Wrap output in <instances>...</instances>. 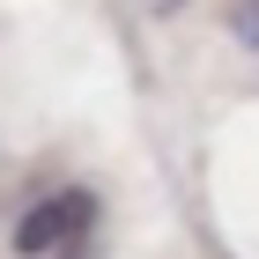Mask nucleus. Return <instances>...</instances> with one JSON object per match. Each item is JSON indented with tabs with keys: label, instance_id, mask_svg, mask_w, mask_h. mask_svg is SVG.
Wrapping results in <instances>:
<instances>
[{
	"label": "nucleus",
	"instance_id": "obj_1",
	"mask_svg": "<svg viewBox=\"0 0 259 259\" xmlns=\"http://www.w3.org/2000/svg\"><path fill=\"white\" fill-rule=\"evenodd\" d=\"M89 230H97V193L60 185L15 222V259H81Z\"/></svg>",
	"mask_w": 259,
	"mask_h": 259
},
{
	"label": "nucleus",
	"instance_id": "obj_2",
	"mask_svg": "<svg viewBox=\"0 0 259 259\" xmlns=\"http://www.w3.org/2000/svg\"><path fill=\"white\" fill-rule=\"evenodd\" d=\"M156 8H163V15H170V8H178V0H156Z\"/></svg>",
	"mask_w": 259,
	"mask_h": 259
}]
</instances>
